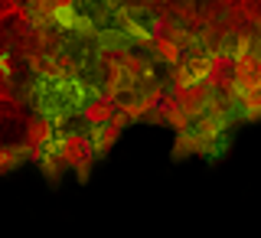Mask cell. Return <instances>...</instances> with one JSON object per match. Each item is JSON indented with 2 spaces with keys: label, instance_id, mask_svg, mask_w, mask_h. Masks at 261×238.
I'll list each match as a JSON object with an SVG mask.
<instances>
[{
  "label": "cell",
  "instance_id": "6da1fadb",
  "mask_svg": "<svg viewBox=\"0 0 261 238\" xmlns=\"http://www.w3.org/2000/svg\"><path fill=\"white\" fill-rule=\"evenodd\" d=\"M10 10H13V4H10V0H0V16H7Z\"/></svg>",
  "mask_w": 261,
  "mask_h": 238
}]
</instances>
